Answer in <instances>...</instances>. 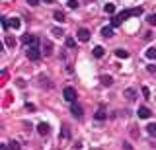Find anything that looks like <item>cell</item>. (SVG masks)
I'll use <instances>...</instances> for the list:
<instances>
[{
    "instance_id": "20",
    "label": "cell",
    "mask_w": 156,
    "mask_h": 150,
    "mask_svg": "<svg viewBox=\"0 0 156 150\" xmlns=\"http://www.w3.org/2000/svg\"><path fill=\"white\" fill-rule=\"evenodd\" d=\"M104 10H105V14H113L115 12V6H113V4H105Z\"/></svg>"
},
{
    "instance_id": "31",
    "label": "cell",
    "mask_w": 156,
    "mask_h": 150,
    "mask_svg": "<svg viewBox=\"0 0 156 150\" xmlns=\"http://www.w3.org/2000/svg\"><path fill=\"white\" fill-rule=\"evenodd\" d=\"M27 4H29V6H37L39 0H27Z\"/></svg>"
},
{
    "instance_id": "28",
    "label": "cell",
    "mask_w": 156,
    "mask_h": 150,
    "mask_svg": "<svg viewBox=\"0 0 156 150\" xmlns=\"http://www.w3.org/2000/svg\"><path fill=\"white\" fill-rule=\"evenodd\" d=\"M76 45V39H72V37H68L66 39V47H74Z\"/></svg>"
},
{
    "instance_id": "19",
    "label": "cell",
    "mask_w": 156,
    "mask_h": 150,
    "mask_svg": "<svg viewBox=\"0 0 156 150\" xmlns=\"http://www.w3.org/2000/svg\"><path fill=\"white\" fill-rule=\"evenodd\" d=\"M117 16H119V18H121V22H123V20H127L129 16H133V14H131V10H123L121 14H117Z\"/></svg>"
},
{
    "instance_id": "15",
    "label": "cell",
    "mask_w": 156,
    "mask_h": 150,
    "mask_svg": "<svg viewBox=\"0 0 156 150\" xmlns=\"http://www.w3.org/2000/svg\"><path fill=\"white\" fill-rule=\"evenodd\" d=\"M53 18H55L57 22H61V23L66 20V18H65V14H62V12H55V14H53Z\"/></svg>"
},
{
    "instance_id": "5",
    "label": "cell",
    "mask_w": 156,
    "mask_h": 150,
    "mask_svg": "<svg viewBox=\"0 0 156 150\" xmlns=\"http://www.w3.org/2000/svg\"><path fill=\"white\" fill-rule=\"evenodd\" d=\"M49 131H51V127H49L47 123H39V125H37V133L43 134V137H45V134H49Z\"/></svg>"
},
{
    "instance_id": "1",
    "label": "cell",
    "mask_w": 156,
    "mask_h": 150,
    "mask_svg": "<svg viewBox=\"0 0 156 150\" xmlns=\"http://www.w3.org/2000/svg\"><path fill=\"white\" fill-rule=\"evenodd\" d=\"M62 96H65L66 101H72V103L76 101V90L72 88V86H66V88L62 90Z\"/></svg>"
},
{
    "instance_id": "14",
    "label": "cell",
    "mask_w": 156,
    "mask_h": 150,
    "mask_svg": "<svg viewBox=\"0 0 156 150\" xmlns=\"http://www.w3.org/2000/svg\"><path fill=\"white\" fill-rule=\"evenodd\" d=\"M8 23H10V27H14V30H18V27H20V20H18V18H10Z\"/></svg>"
},
{
    "instance_id": "25",
    "label": "cell",
    "mask_w": 156,
    "mask_h": 150,
    "mask_svg": "<svg viewBox=\"0 0 156 150\" xmlns=\"http://www.w3.org/2000/svg\"><path fill=\"white\" fill-rule=\"evenodd\" d=\"M8 148H10V150H20V144L16 142V140H12V142L8 144Z\"/></svg>"
},
{
    "instance_id": "3",
    "label": "cell",
    "mask_w": 156,
    "mask_h": 150,
    "mask_svg": "<svg viewBox=\"0 0 156 150\" xmlns=\"http://www.w3.org/2000/svg\"><path fill=\"white\" fill-rule=\"evenodd\" d=\"M22 43H23V45H27V47H37V37L26 33V35H22Z\"/></svg>"
},
{
    "instance_id": "4",
    "label": "cell",
    "mask_w": 156,
    "mask_h": 150,
    "mask_svg": "<svg viewBox=\"0 0 156 150\" xmlns=\"http://www.w3.org/2000/svg\"><path fill=\"white\" fill-rule=\"evenodd\" d=\"M76 37H78V41L86 43V41H90V31H88L86 27H80V30L76 31Z\"/></svg>"
},
{
    "instance_id": "32",
    "label": "cell",
    "mask_w": 156,
    "mask_h": 150,
    "mask_svg": "<svg viewBox=\"0 0 156 150\" xmlns=\"http://www.w3.org/2000/svg\"><path fill=\"white\" fill-rule=\"evenodd\" d=\"M123 150H133V146H131L129 142H123Z\"/></svg>"
},
{
    "instance_id": "7",
    "label": "cell",
    "mask_w": 156,
    "mask_h": 150,
    "mask_svg": "<svg viewBox=\"0 0 156 150\" xmlns=\"http://www.w3.org/2000/svg\"><path fill=\"white\" fill-rule=\"evenodd\" d=\"M94 119H96V121H105V119H107V113H105L104 109H98L96 113H94Z\"/></svg>"
},
{
    "instance_id": "35",
    "label": "cell",
    "mask_w": 156,
    "mask_h": 150,
    "mask_svg": "<svg viewBox=\"0 0 156 150\" xmlns=\"http://www.w3.org/2000/svg\"><path fill=\"white\" fill-rule=\"evenodd\" d=\"M45 2H47V4H51V2H53V0H45Z\"/></svg>"
},
{
    "instance_id": "16",
    "label": "cell",
    "mask_w": 156,
    "mask_h": 150,
    "mask_svg": "<svg viewBox=\"0 0 156 150\" xmlns=\"http://www.w3.org/2000/svg\"><path fill=\"white\" fill-rule=\"evenodd\" d=\"M146 59H156V49H154V47L146 49Z\"/></svg>"
},
{
    "instance_id": "8",
    "label": "cell",
    "mask_w": 156,
    "mask_h": 150,
    "mask_svg": "<svg viewBox=\"0 0 156 150\" xmlns=\"http://www.w3.org/2000/svg\"><path fill=\"white\" fill-rule=\"evenodd\" d=\"M139 117L140 119H148L150 117V109L148 107H139Z\"/></svg>"
},
{
    "instance_id": "24",
    "label": "cell",
    "mask_w": 156,
    "mask_h": 150,
    "mask_svg": "<svg viewBox=\"0 0 156 150\" xmlns=\"http://www.w3.org/2000/svg\"><path fill=\"white\" fill-rule=\"evenodd\" d=\"M131 14H133V16H140V14H143V8H131Z\"/></svg>"
},
{
    "instance_id": "12",
    "label": "cell",
    "mask_w": 156,
    "mask_h": 150,
    "mask_svg": "<svg viewBox=\"0 0 156 150\" xmlns=\"http://www.w3.org/2000/svg\"><path fill=\"white\" fill-rule=\"evenodd\" d=\"M101 35H104V37H111V35H113V27H111V26H105L104 30H101Z\"/></svg>"
},
{
    "instance_id": "2",
    "label": "cell",
    "mask_w": 156,
    "mask_h": 150,
    "mask_svg": "<svg viewBox=\"0 0 156 150\" xmlns=\"http://www.w3.org/2000/svg\"><path fill=\"white\" fill-rule=\"evenodd\" d=\"M26 55H27L29 61H37L39 57H41V51H39V47H27Z\"/></svg>"
},
{
    "instance_id": "33",
    "label": "cell",
    "mask_w": 156,
    "mask_h": 150,
    "mask_svg": "<svg viewBox=\"0 0 156 150\" xmlns=\"http://www.w3.org/2000/svg\"><path fill=\"white\" fill-rule=\"evenodd\" d=\"M26 107H27V111H35V105H33V103H27Z\"/></svg>"
},
{
    "instance_id": "26",
    "label": "cell",
    "mask_w": 156,
    "mask_h": 150,
    "mask_svg": "<svg viewBox=\"0 0 156 150\" xmlns=\"http://www.w3.org/2000/svg\"><path fill=\"white\" fill-rule=\"evenodd\" d=\"M6 45L8 47H14V45H16V39H14V37H6Z\"/></svg>"
},
{
    "instance_id": "30",
    "label": "cell",
    "mask_w": 156,
    "mask_h": 150,
    "mask_svg": "<svg viewBox=\"0 0 156 150\" xmlns=\"http://www.w3.org/2000/svg\"><path fill=\"white\" fill-rule=\"evenodd\" d=\"M146 70H148V72H156V65H148V66H146Z\"/></svg>"
},
{
    "instance_id": "27",
    "label": "cell",
    "mask_w": 156,
    "mask_h": 150,
    "mask_svg": "<svg viewBox=\"0 0 156 150\" xmlns=\"http://www.w3.org/2000/svg\"><path fill=\"white\" fill-rule=\"evenodd\" d=\"M68 8H72V10H74V8H78V2H76V0H68Z\"/></svg>"
},
{
    "instance_id": "22",
    "label": "cell",
    "mask_w": 156,
    "mask_h": 150,
    "mask_svg": "<svg viewBox=\"0 0 156 150\" xmlns=\"http://www.w3.org/2000/svg\"><path fill=\"white\" fill-rule=\"evenodd\" d=\"M119 23H121V18L119 16H113V18H111V27H117Z\"/></svg>"
},
{
    "instance_id": "11",
    "label": "cell",
    "mask_w": 156,
    "mask_h": 150,
    "mask_svg": "<svg viewBox=\"0 0 156 150\" xmlns=\"http://www.w3.org/2000/svg\"><path fill=\"white\" fill-rule=\"evenodd\" d=\"M125 98L129 99V101H133V99L136 98V92H135L133 88H127V90H125Z\"/></svg>"
},
{
    "instance_id": "13",
    "label": "cell",
    "mask_w": 156,
    "mask_h": 150,
    "mask_svg": "<svg viewBox=\"0 0 156 150\" xmlns=\"http://www.w3.org/2000/svg\"><path fill=\"white\" fill-rule=\"evenodd\" d=\"M146 131H148V134H150V137H156V123L146 125Z\"/></svg>"
},
{
    "instance_id": "21",
    "label": "cell",
    "mask_w": 156,
    "mask_h": 150,
    "mask_svg": "<svg viewBox=\"0 0 156 150\" xmlns=\"http://www.w3.org/2000/svg\"><path fill=\"white\" fill-rule=\"evenodd\" d=\"M53 35L55 37H65V31H62L61 27H55V30H53Z\"/></svg>"
},
{
    "instance_id": "6",
    "label": "cell",
    "mask_w": 156,
    "mask_h": 150,
    "mask_svg": "<svg viewBox=\"0 0 156 150\" xmlns=\"http://www.w3.org/2000/svg\"><path fill=\"white\" fill-rule=\"evenodd\" d=\"M70 113L74 115L76 119H80V117H82V107H80L78 103H72V107H70Z\"/></svg>"
},
{
    "instance_id": "18",
    "label": "cell",
    "mask_w": 156,
    "mask_h": 150,
    "mask_svg": "<svg viewBox=\"0 0 156 150\" xmlns=\"http://www.w3.org/2000/svg\"><path fill=\"white\" fill-rule=\"evenodd\" d=\"M43 49H45V55H51V53H53V45H51V41H45Z\"/></svg>"
},
{
    "instance_id": "10",
    "label": "cell",
    "mask_w": 156,
    "mask_h": 150,
    "mask_svg": "<svg viewBox=\"0 0 156 150\" xmlns=\"http://www.w3.org/2000/svg\"><path fill=\"white\" fill-rule=\"evenodd\" d=\"M100 82H101V86H111L113 84V78H111V76H100Z\"/></svg>"
},
{
    "instance_id": "9",
    "label": "cell",
    "mask_w": 156,
    "mask_h": 150,
    "mask_svg": "<svg viewBox=\"0 0 156 150\" xmlns=\"http://www.w3.org/2000/svg\"><path fill=\"white\" fill-rule=\"evenodd\" d=\"M104 47H101V45H96L94 47V57H96V59H101V57H104Z\"/></svg>"
},
{
    "instance_id": "34",
    "label": "cell",
    "mask_w": 156,
    "mask_h": 150,
    "mask_svg": "<svg viewBox=\"0 0 156 150\" xmlns=\"http://www.w3.org/2000/svg\"><path fill=\"white\" fill-rule=\"evenodd\" d=\"M0 150H10V148L6 146V144H2V146H0Z\"/></svg>"
},
{
    "instance_id": "17",
    "label": "cell",
    "mask_w": 156,
    "mask_h": 150,
    "mask_svg": "<svg viewBox=\"0 0 156 150\" xmlns=\"http://www.w3.org/2000/svg\"><path fill=\"white\" fill-rule=\"evenodd\" d=\"M115 55L119 57V59H127V57H129V53H127L125 49H117V51H115Z\"/></svg>"
},
{
    "instance_id": "23",
    "label": "cell",
    "mask_w": 156,
    "mask_h": 150,
    "mask_svg": "<svg viewBox=\"0 0 156 150\" xmlns=\"http://www.w3.org/2000/svg\"><path fill=\"white\" fill-rule=\"evenodd\" d=\"M146 22H148L150 26H156V14H150V16L146 18Z\"/></svg>"
},
{
    "instance_id": "29",
    "label": "cell",
    "mask_w": 156,
    "mask_h": 150,
    "mask_svg": "<svg viewBox=\"0 0 156 150\" xmlns=\"http://www.w3.org/2000/svg\"><path fill=\"white\" fill-rule=\"evenodd\" d=\"M143 96H144V98H146V99H148V98H150V90H148V88H146V86H143Z\"/></svg>"
}]
</instances>
